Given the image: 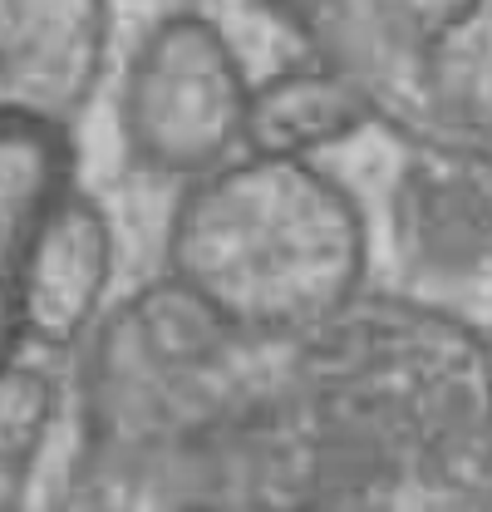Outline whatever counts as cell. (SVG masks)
I'll return each instance as SVG.
<instances>
[{
	"label": "cell",
	"mask_w": 492,
	"mask_h": 512,
	"mask_svg": "<svg viewBox=\"0 0 492 512\" xmlns=\"http://www.w3.org/2000/svg\"><path fill=\"white\" fill-rule=\"evenodd\" d=\"M45 178H50L45 143L30 128L0 119V276L5 281H10V261H15V247H20V232H25V222L40 207Z\"/></svg>",
	"instance_id": "6da1fadb"
}]
</instances>
